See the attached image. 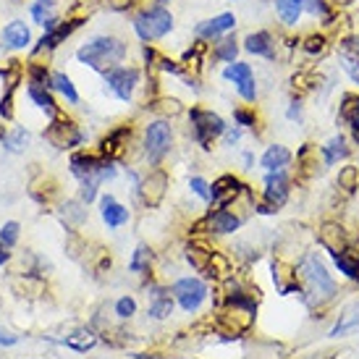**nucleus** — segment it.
<instances>
[{
  "instance_id": "1",
  "label": "nucleus",
  "mask_w": 359,
  "mask_h": 359,
  "mask_svg": "<svg viewBox=\"0 0 359 359\" xmlns=\"http://www.w3.org/2000/svg\"><path fill=\"white\" fill-rule=\"evenodd\" d=\"M297 278H299L302 291H304V297H307L312 307L315 304H325L336 294V283L330 278V273L315 255H307V257L302 259L299 270H297Z\"/></svg>"
},
{
  "instance_id": "2",
  "label": "nucleus",
  "mask_w": 359,
  "mask_h": 359,
  "mask_svg": "<svg viewBox=\"0 0 359 359\" xmlns=\"http://www.w3.org/2000/svg\"><path fill=\"white\" fill-rule=\"evenodd\" d=\"M123 55H126V45L121 40H116V37H95L87 45H81L79 53H76V58L84 66L102 71V74L116 69L121 60H123Z\"/></svg>"
},
{
  "instance_id": "3",
  "label": "nucleus",
  "mask_w": 359,
  "mask_h": 359,
  "mask_svg": "<svg viewBox=\"0 0 359 359\" xmlns=\"http://www.w3.org/2000/svg\"><path fill=\"white\" fill-rule=\"evenodd\" d=\"M134 29L140 34V40H144V42L160 40V37H165V34L173 29V16H170V11L163 8V6H150V8H144L142 13H137Z\"/></svg>"
},
{
  "instance_id": "4",
  "label": "nucleus",
  "mask_w": 359,
  "mask_h": 359,
  "mask_svg": "<svg viewBox=\"0 0 359 359\" xmlns=\"http://www.w3.org/2000/svg\"><path fill=\"white\" fill-rule=\"evenodd\" d=\"M189 121H191V131H194V140L202 144V150H210L212 140H215V137H220V134L226 131V123H223V118H220L218 113H212V110L191 108Z\"/></svg>"
},
{
  "instance_id": "5",
  "label": "nucleus",
  "mask_w": 359,
  "mask_h": 359,
  "mask_svg": "<svg viewBox=\"0 0 359 359\" xmlns=\"http://www.w3.org/2000/svg\"><path fill=\"white\" fill-rule=\"evenodd\" d=\"M170 144H173V131H170L168 121H152L144 131V152H147L150 165H158L160 160L168 155Z\"/></svg>"
},
{
  "instance_id": "6",
  "label": "nucleus",
  "mask_w": 359,
  "mask_h": 359,
  "mask_svg": "<svg viewBox=\"0 0 359 359\" xmlns=\"http://www.w3.org/2000/svg\"><path fill=\"white\" fill-rule=\"evenodd\" d=\"M289 176L286 170H268L265 179V202L259 205V212H276V210L289 200Z\"/></svg>"
},
{
  "instance_id": "7",
  "label": "nucleus",
  "mask_w": 359,
  "mask_h": 359,
  "mask_svg": "<svg viewBox=\"0 0 359 359\" xmlns=\"http://www.w3.org/2000/svg\"><path fill=\"white\" fill-rule=\"evenodd\" d=\"M45 140L50 142L53 147H58V150H71V147H76V144L84 142V134L74 126V121L55 116L50 126L45 129Z\"/></svg>"
},
{
  "instance_id": "8",
  "label": "nucleus",
  "mask_w": 359,
  "mask_h": 359,
  "mask_svg": "<svg viewBox=\"0 0 359 359\" xmlns=\"http://www.w3.org/2000/svg\"><path fill=\"white\" fill-rule=\"evenodd\" d=\"M105 84L116 97L131 100V95L140 84V71L131 69V66H116V69L105 71Z\"/></svg>"
},
{
  "instance_id": "9",
  "label": "nucleus",
  "mask_w": 359,
  "mask_h": 359,
  "mask_svg": "<svg viewBox=\"0 0 359 359\" xmlns=\"http://www.w3.org/2000/svg\"><path fill=\"white\" fill-rule=\"evenodd\" d=\"M173 294H176L179 304L187 309V312H194V309L205 302V297H208V286H205L200 278H181L179 283L173 286Z\"/></svg>"
},
{
  "instance_id": "10",
  "label": "nucleus",
  "mask_w": 359,
  "mask_h": 359,
  "mask_svg": "<svg viewBox=\"0 0 359 359\" xmlns=\"http://www.w3.org/2000/svg\"><path fill=\"white\" fill-rule=\"evenodd\" d=\"M244 50L252 53V55H257V58L278 60V40H276L268 29L250 32V34L244 37Z\"/></svg>"
},
{
  "instance_id": "11",
  "label": "nucleus",
  "mask_w": 359,
  "mask_h": 359,
  "mask_svg": "<svg viewBox=\"0 0 359 359\" xmlns=\"http://www.w3.org/2000/svg\"><path fill=\"white\" fill-rule=\"evenodd\" d=\"M168 189V173L165 170H152L147 179L140 184V197L147 208H158Z\"/></svg>"
},
{
  "instance_id": "12",
  "label": "nucleus",
  "mask_w": 359,
  "mask_h": 359,
  "mask_svg": "<svg viewBox=\"0 0 359 359\" xmlns=\"http://www.w3.org/2000/svg\"><path fill=\"white\" fill-rule=\"evenodd\" d=\"M231 29H236V16L233 13H220V16H212V19L197 24V40H218V37H226Z\"/></svg>"
},
{
  "instance_id": "13",
  "label": "nucleus",
  "mask_w": 359,
  "mask_h": 359,
  "mask_svg": "<svg viewBox=\"0 0 359 359\" xmlns=\"http://www.w3.org/2000/svg\"><path fill=\"white\" fill-rule=\"evenodd\" d=\"M81 27V19H71V21H63V24H55L53 29H48V34H42L40 45L34 48V53H42V50H53V48H58L60 42H66L74 34V32Z\"/></svg>"
},
{
  "instance_id": "14",
  "label": "nucleus",
  "mask_w": 359,
  "mask_h": 359,
  "mask_svg": "<svg viewBox=\"0 0 359 359\" xmlns=\"http://www.w3.org/2000/svg\"><path fill=\"white\" fill-rule=\"evenodd\" d=\"M244 189H247V187H244L239 179H233V176H220V179L210 187V200L218 202V205H231Z\"/></svg>"
},
{
  "instance_id": "15",
  "label": "nucleus",
  "mask_w": 359,
  "mask_h": 359,
  "mask_svg": "<svg viewBox=\"0 0 359 359\" xmlns=\"http://www.w3.org/2000/svg\"><path fill=\"white\" fill-rule=\"evenodd\" d=\"M129 142H131V126H118V129H113L108 137L102 140V144H100L102 158L118 160L121 155L126 152Z\"/></svg>"
},
{
  "instance_id": "16",
  "label": "nucleus",
  "mask_w": 359,
  "mask_h": 359,
  "mask_svg": "<svg viewBox=\"0 0 359 359\" xmlns=\"http://www.w3.org/2000/svg\"><path fill=\"white\" fill-rule=\"evenodd\" d=\"M320 244L336 257L344 250H349V236H346V231L341 229L339 223H323V229H320Z\"/></svg>"
},
{
  "instance_id": "17",
  "label": "nucleus",
  "mask_w": 359,
  "mask_h": 359,
  "mask_svg": "<svg viewBox=\"0 0 359 359\" xmlns=\"http://www.w3.org/2000/svg\"><path fill=\"white\" fill-rule=\"evenodd\" d=\"M239 226H241V218L229 208L215 210V212H210V218H208V229L212 231V233H233Z\"/></svg>"
},
{
  "instance_id": "18",
  "label": "nucleus",
  "mask_w": 359,
  "mask_h": 359,
  "mask_svg": "<svg viewBox=\"0 0 359 359\" xmlns=\"http://www.w3.org/2000/svg\"><path fill=\"white\" fill-rule=\"evenodd\" d=\"M339 118L359 137V95L357 92H346V95L341 97Z\"/></svg>"
},
{
  "instance_id": "19",
  "label": "nucleus",
  "mask_w": 359,
  "mask_h": 359,
  "mask_svg": "<svg viewBox=\"0 0 359 359\" xmlns=\"http://www.w3.org/2000/svg\"><path fill=\"white\" fill-rule=\"evenodd\" d=\"M304 13V0H276V16L283 27H297Z\"/></svg>"
},
{
  "instance_id": "20",
  "label": "nucleus",
  "mask_w": 359,
  "mask_h": 359,
  "mask_svg": "<svg viewBox=\"0 0 359 359\" xmlns=\"http://www.w3.org/2000/svg\"><path fill=\"white\" fill-rule=\"evenodd\" d=\"M102 220L108 223L110 229H118V226H123L129 220V210L123 208V205H118L108 194V197H102Z\"/></svg>"
},
{
  "instance_id": "21",
  "label": "nucleus",
  "mask_w": 359,
  "mask_h": 359,
  "mask_svg": "<svg viewBox=\"0 0 359 359\" xmlns=\"http://www.w3.org/2000/svg\"><path fill=\"white\" fill-rule=\"evenodd\" d=\"M259 163H262L265 170H283L291 163V152L286 150L283 144H273V147L265 150V155H262Z\"/></svg>"
},
{
  "instance_id": "22",
  "label": "nucleus",
  "mask_w": 359,
  "mask_h": 359,
  "mask_svg": "<svg viewBox=\"0 0 359 359\" xmlns=\"http://www.w3.org/2000/svg\"><path fill=\"white\" fill-rule=\"evenodd\" d=\"M349 152H351V147H349V142H346V137H333V140L323 147V158H325V165H336L339 160H346L349 158Z\"/></svg>"
},
{
  "instance_id": "23",
  "label": "nucleus",
  "mask_w": 359,
  "mask_h": 359,
  "mask_svg": "<svg viewBox=\"0 0 359 359\" xmlns=\"http://www.w3.org/2000/svg\"><path fill=\"white\" fill-rule=\"evenodd\" d=\"M3 42L8 48H27L29 45V29L24 21H11L8 27L3 29Z\"/></svg>"
},
{
  "instance_id": "24",
  "label": "nucleus",
  "mask_w": 359,
  "mask_h": 359,
  "mask_svg": "<svg viewBox=\"0 0 359 359\" xmlns=\"http://www.w3.org/2000/svg\"><path fill=\"white\" fill-rule=\"evenodd\" d=\"M212 255H215V252L208 250V247H202V244H191L189 252H187V257H189V262L194 265V270L205 273L208 278H210V268H212Z\"/></svg>"
},
{
  "instance_id": "25",
  "label": "nucleus",
  "mask_w": 359,
  "mask_h": 359,
  "mask_svg": "<svg viewBox=\"0 0 359 359\" xmlns=\"http://www.w3.org/2000/svg\"><path fill=\"white\" fill-rule=\"evenodd\" d=\"M29 97L34 100V105L45 110L50 118H55V116H58V105H55V100L50 97L48 87H37V84H29Z\"/></svg>"
},
{
  "instance_id": "26",
  "label": "nucleus",
  "mask_w": 359,
  "mask_h": 359,
  "mask_svg": "<svg viewBox=\"0 0 359 359\" xmlns=\"http://www.w3.org/2000/svg\"><path fill=\"white\" fill-rule=\"evenodd\" d=\"M236 53H239V45H236V37H220L215 42V50H212V58L223 60V63H233L236 60Z\"/></svg>"
},
{
  "instance_id": "27",
  "label": "nucleus",
  "mask_w": 359,
  "mask_h": 359,
  "mask_svg": "<svg viewBox=\"0 0 359 359\" xmlns=\"http://www.w3.org/2000/svg\"><path fill=\"white\" fill-rule=\"evenodd\" d=\"M304 11H307L309 16L325 21V24H330V21L336 19V11H333V6H330L328 0H304Z\"/></svg>"
},
{
  "instance_id": "28",
  "label": "nucleus",
  "mask_w": 359,
  "mask_h": 359,
  "mask_svg": "<svg viewBox=\"0 0 359 359\" xmlns=\"http://www.w3.org/2000/svg\"><path fill=\"white\" fill-rule=\"evenodd\" d=\"M336 265L346 278H359V255L351 250H344L341 255H336Z\"/></svg>"
},
{
  "instance_id": "29",
  "label": "nucleus",
  "mask_w": 359,
  "mask_h": 359,
  "mask_svg": "<svg viewBox=\"0 0 359 359\" xmlns=\"http://www.w3.org/2000/svg\"><path fill=\"white\" fill-rule=\"evenodd\" d=\"M63 344H66V346H71V349H76V351H87V349H92V346L97 344V339H95V333H92V330L81 328V330H76V333L66 336V339H63Z\"/></svg>"
},
{
  "instance_id": "30",
  "label": "nucleus",
  "mask_w": 359,
  "mask_h": 359,
  "mask_svg": "<svg viewBox=\"0 0 359 359\" xmlns=\"http://www.w3.org/2000/svg\"><path fill=\"white\" fill-rule=\"evenodd\" d=\"M250 76H255V71H252V66L244 63V60H233V63H229V66L223 69V79L233 81V84H241V81L250 79Z\"/></svg>"
},
{
  "instance_id": "31",
  "label": "nucleus",
  "mask_w": 359,
  "mask_h": 359,
  "mask_svg": "<svg viewBox=\"0 0 359 359\" xmlns=\"http://www.w3.org/2000/svg\"><path fill=\"white\" fill-rule=\"evenodd\" d=\"M359 328V304H351L341 320L336 323V328H333V336H341V333H346V330H354Z\"/></svg>"
},
{
  "instance_id": "32",
  "label": "nucleus",
  "mask_w": 359,
  "mask_h": 359,
  "mask_svg": "<svg viewBox=\"0 0 359 359\" xmlns=\"http://www.w3.org/2000/svg\"><path fill=\"white\" fill-rule=\"evenodd\" d=\"M302 50L307 53V55H323V53L328 50V37L325 34H307L304 40H302Z\"/></svg>"
},
{
  "instance_id": "33",
  "label": "nucleus",
  "mask_w": 359,
  "mask_h": 359,
  "mask_svg": "<svg viewBox=\"0 0 359 359\" xmlns=\"http://www.w3.org/2000/svg\"><path fill=\"white\" fill-rule=\"evenodd\" d=\"M339 189L354 191L359 189V168L357 165H344L339 170Z\"/></svg>"
},
{
  "instance_id": "34",
  "label": "nucleus",
  "mask_w": 359,
  "mask_h": 359,
  "mask_svg": "<svg viewBox=\"0 0 359 359\" xmlns=\"http://www.w3.org/2000/svg\"><path fill=\"white\" fill-rule=\"evenodd\" d=\"M152 265V252L150 247H137V252H134V257H131V270L134 273H144V270H150Z\"/></svg>"
},
{
  "instance_id": "35",
  "label": "nucleus",
  "mask_w": 359,
  "mask_h": 359,
  "mask_svg": "<svg viewBox=\"0 0 359 359\" xmlns=\"http://www.w3.org/2000/svg\"><path fill=\"white\" fill-rule=\"evenodd\" d=\"M53 87L58 92H63L69 102H79V95H76V90H74V84H71V79L66 74H53Z\"/></svg>"
},
{
  "instance_id": "36",
  "label": "nucleus",
  "mask_w": 359,
  "mask_h": 359,
  "mask_svg": "<svg viewBox=\"0 0 359 359\" xmlns=\"http://www.w3.org/2000/svg\"><path fill=\"white\" fill-rule=\"evenodd\" d=\"M32 16H34V21L37 24H42L45 29H53L58 21H55V16H53L50 6H42V3H37V6H32Z\"/></svg>"
},
{
  "instance_id": "37",
  "label": "nucleus",
  "mask_w": 359,
  "mask_h": 359,
  "mask_svg": "<svg viewBox=\"0 0 359 359\" xmlns=\"http://www.w3.org/2000/svg\"><path fill=\"white\" fill-rule=\"evenodd\" d=\"M170 312H173V302H170V297H163V294H158V297H155V302L150 304V315H152V318L163 320V318H168Z\"/></svg>"
},
{
  "instance_id": "38",
  "label": "nucleus",
  "mask_w": 359,
  "mask_h": 359,
  "mask_svg": "<svg viewBox=\"0 0 359 359\" xmlns=\"http://www.w3.org/2000/svg\"><path fill=\"white\" fill-rule=\"evenodd\" d=\"M66 218H69L71 226H79L87 218V210H81V205H76V202H66L63 205V220Z\"/></svg>"
},
{
  "instance_id": "39",
  "label": "nucleus",
  "mask_w": 359,
  "mask_h": 359,
  "mask_svg": "<svg viewBox=\"0 0 359 359\" xmlns=\"http://www.w3.org/2000/svg\"><path fill=\"white\" fill-rule=\"evenodd\" d=\"M16 241H19V223L8 220V223L0 229V244H6V247H13Z\"/></svg>"
},
{
  "instance_id": "40",
  "label": "nucleus",
  "mask_w": 359,
  "mask_h": 359,
  "mask_svg": "<svg viewBox=\"0 0 359 359\" xmlns=\"http://www.w3.org/2000/svg\"><path fill=\"white\" fill-rule=\"evenodd\" d=\"M236 90H239V95L247 102L257 100V79H255V76H250V79H244L241 84H236Z\"/></svg>"
},
{
  "instance_id": "41",
  "label": "nucleus",
  "mask_w": 359,
  "mask_h": 359,
  "mask_svg": "<svg viewBox=\"0 0 359 359\" xmlns=\"http://www.w3.org/2000/svg\"><path fill=\"white\" fill-rule=\"evenodd\" d=\"M27 140H29V134H27L24 129H16L13 134H8V137H6L3 142H6V147H8L11 152H19L21 147L27 144Z\"/></svg>"
},
{
  "instance_id": "42",
  "label": "nucleus",
  "mask_w": 359,
  "mask_h": 359,
  "mask_svg": "<svg viewBox=\"0 0 359 359\" xmlns=\"http://www.w3.org/2000/svg\"><path fill=\"white\" fill-rule=\"evenodd\" d=\"M29 76H32V84H37V87H53V76L42 66H32Z\"/></svg>"
},
{
  "instance_id": "43",
  "label": "nucleus",
  "mask_w": 359,
  "mask_h": 359,
  "mask_svg": "<svg viewBox=\"0 0 359 359\" xmlns=\"http://www.w3.org/2000/svg\"><path fill=\"white\" fill-rule=\"evenodd\" d=\"M233 118H236V123H239L241 129H250V126H255V123H257V116H255V110L236 108V110H233Z\"/></svg>"
},
{
  "instance_id": "44",
  "label": "nucleus",
  "mask_w": 359,
  "mask_h": 359,
  "mask_svg": "<svg viewBox=\"0 0 359 359\" xmlns=\"http://www.w3.org/2000/svg\"><path fill=\"white\" fill-rule=\"evenodd\" d=\"M152 110H158V113H170V116H176L181 110L179 100H170V97H163V100L152 102Z\"/></svg>"
},
{
  "instance_id": "45",
  "label": "nucleus",
  "mask_w": 359,
  "mask_h": 359,
  "mask_svg": "<svg viewBox=\"0 0 359 359\" xmlns=\"http://www.w3.org/2000/svg\"><path fill=\"white\" fill-rule=\"evenodd\" d=\"M134 309H137V304H134V299H129V297L118 299V304H116V312H118V318H131V315H134Z\"/></svg>"
},
{
  "instance_id": "46",
  "label": "nucleus",
  "mask_w": 359,
  "mask_h": 359,
  "mask_svg": "<svg viewBox=\"0 0 359 359\" xmlns=\"http://www.w3.org/2000/svg\"><path fill=\"white\" fill-rule=\"evenodd\" d=\"M189 187H191V189H194V194H200L202 200L210 202V187H208V181H202V179H197V176H194V179H191Z\"/></svg>"
},
{
  "instance_id": "47",
  "label": "nucleus",
  "mask_w": 359,
  "mask_h": 359,
  "mask_svg": "<svg viewBox=\"0 0 359 359\" xmlns=\"http://www.w3.org/2000/svg\"><path fill=\"white\" fill-rule=\"evenodd\" d=\"M0 113H3V118H13V97H11V87L6 92V97L0 100Z\"/></svg>"
},
{
  "instance_id": "48",
  "label": "nucleus",
  "mask_w": 359,
  "mask_h": 359,
  "mask_svg": "<svg viewBox=\"0 0 359 359\" xmlns=\"http://www.w3.org/2000/svg\"><path fill=\"white\" fill-rule=\"evenodd\" d=\"M289 118H291V121H299V118H302V102H299V100H291Z\"/></svg>"
},
{
  "instance_id": "49",
  "label": "nucleus",
  "mask_w": 359,
  "mask_h": 359,
  "mask_svg": "<svg viewBox=\"0 0 359 359\" xmlns=\"http://www.w3.org/2000/svg\"><path fill=\"white\" fill-rule=\"evenodd\" d=\"M16 336H11V333H6V330H0V346H13L16 344Z\"/></svg>"
},
{
  "instance_id": "50",
  "label": "nucleus",
  "mask_w": 359,
  "mask_h": 359,
  "mask_svg": "<svg viewBox=\"0 0 359 359\" xmlns=\"http://www.w3.org/2000/svg\"><path fill=\"white\" fill-rule=\"evenodd\" d=\"M8 252H6V244H0V265H3V262H8Z\"/></svg>"
},
{
  "instance_id": "51",
  "label": "nucleus",
  "mask_w": 359,
  "mask_h": 359,
  "mask_svg": "<svg viewBox=\"0 0 359 359\" xmlns=\"http://www.w3.org/2000/svg\"><path fill=\"white\" fill-rule=\"evenodd\" d=\"M37 3H42V6H53L55 0H37Z\"/></svg>"
},
{
  "instance_id": "52",
  "label": "nucleus",
  "mask_w": 359,
  "mask_h": 359,
  "mask_svg": "<svg viewBox=\"0 0 359 359\" xmlns=\"http://www.w3.org/2000/svg\"><path fill=\"white\" fill-rule=\"evenodd\" d=\"M163 3H165V0H158V6H163Z\"/></svg>"
}]
</instances>
